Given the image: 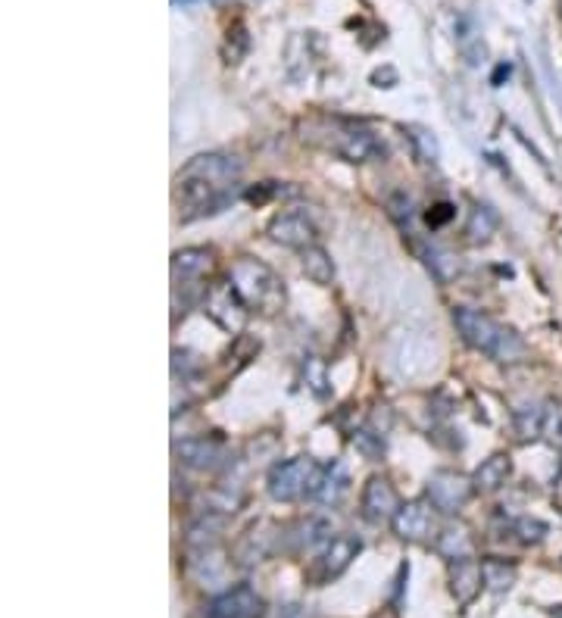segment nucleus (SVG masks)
I'll return each instance as SVG.
<instances>
[{
  "label": "nucleus",
  "mask_w": 562,
  "mask_h": 618,
  "mask_svg": "<svg viewBox=\"0 0 562 618\" xmlns=\"http://www.w3.org/2000/svg\"><path fill=\"white\" fill-rule=\"evenodd\" d=\"M475 494V484L472 478L466 475H459V472H450V469H441V472H434L428 478V503L444 512V515H453L463 509Z\"/></svg>",
  "instance_id": "nucleus-4"
},
{
  "label": "nucleus",
  "mask_w": 562,
  "mask_h": 618,
  "mask_svg": "<svg viewBox=\"0 0 562 618\" xmlns=\"http://www.w3.org/2000/svg\"><path fill=\"white\" fill-rule=\"evenodd\" d=\"M360 537H353V534H338L331 544L322 550V556L316 559L313 565V572L310 578L316 584H328V581H335L338 575H344L350 569V562L356 559V553H360Z\"/></svg>",
  "instance_id": "nucleus-6"
},
{
  "label": "nucleus",
  "mask_w": 562,
  "mask_h": 618,
  "mask_svg": "<svg viewBox=\"0 0 562 618\" xmlns=\"http://www.w3.org/2000/svg\"><path fill=\"white\" fill-rule=\"evenodd\" d=\"M344 494H347V472H344L341 462H335V466L322 469L319 484H316V491H313L310 500H316L322 506H338Z\"/></svg>",
  "instance_id": "nucleus-18"
},
{
  "label": "nucleus",
  "mask_w": 562,
  "mask_h": 618,
  "mask_svg": "<svg viewBox=\"0 0 562 618\" xmlns=\"http://www.w3.org/2000/svg\"><path fill=\"white\" fill-rule=\"evenodd\" d=\"M406 138H410L419 163H438L441 160V144H438V138H434L431 128H425V125H406Z\"/></svg>",
  "instance_id": "nucleus-26"
},
{
  "label": "nucleus",
  "mask_w": 562,
  "mask_h": 618,
  "mask_svg": "<svg viewBox=\"0 0 562 618\" xmlns=\"http://www.w3.org/2000/svg\"><path fill=\"white\" fill-rule=\"evenodd\" d=\"M481 575H484V587L494 590V594H506L509 587L516 584V565L506 559H481Z\"/></svg>",
  "instance_id": "nucleus-24"
},
{
  "label": "nucleus",
  "mask_w": 562,
  "mask_h": 618,
  "mask_svg": "<svg viewBox=\"0 0 562 618\" xmlns=\"http://www.w3.org/2000/svg\"><path fill=\"white\" fill-rule=\"evenodd\" d=\"M547 522H541V519H528V515H525V519H516L513 522V534H519L522 540H525V544H538V540H544L547 537Z\"/></svg>",
  "instance_id": "nucleus-29"
},
{
  "label": "nucleus",
  "mask_w": 562,
  "mask_h": 618,
  "mask_svg": "<svg viewBox=\"0 0 562 618\" xmlns=\"http://www.w3.org/2000/svg\"><path fill=\"white\" fill-rule=\"evenodd\" d=\"M278 194V188H275V182H266V185H257V188H250L244 197L250 200V203H266L269 197H275Z\"/></svg>",
  "instance_id": "nucleus-33"
},
{
  "label": "nucleus",
  "mask_w": 562,
  "mask_h": 618,
  "mask_svg": "<svg viewBox=\"0 0 562 618\" xmlns=\"http://www.w3.org/2000/svg\"><path fill=\"white\" fill-rule=\"evenodd\" d=\"M484 587V575H481V562L478 559H456L450 562V594L456 600V606H469Z\"/></svg>",
  "instance_id": "nucleus-13"
},
{
  "label": "nucleus",
  "mask_w": 562,
  "mask_h": 618,
  "mask_svg": "<svg viewBox=\"0 0 562 618\" xmlns=\"http://www.w3.org/2000/svg\"><path fill=\"white\" fill-rule=\"evenodd\" d=\"M541 437L553 447V450H562V403H550L544 409V428H541Z\"/></svg>",
  "instance_id": "nucleus-28"
},
{
  "label": "nucleus",
  "mask_w": 562,
  "mask_h": 618,
  "mask_svg": "<svg viewBox=\"0 0 562 618\" xmlns=\"http://www.w3.org/2000/svg\"><path fill=\"white\" fill-rule=\"evenodd\" d=\"M191 575H194L197 584H203V587L225 584V556H222L216 547L197 550V559L191 562Z\"/></svg>",
  "instance_id": "nucleus-21"
},
{
  "label": "nucleus",
  "mask_w": 562,
  "mask_h": 618,
  "mask_svg": "<svg viewBox=\"0 0 562 618\" xmlns=\"http://www.w3.org/2000/svg\"><path fill=\"white\" fill-rule=\"evenodd\" d=\"M372 82H375L378 88H394V85H397V72H394V69H378V72L372 75Z\"/></svg>",
  "instance_id": "nucleus-35"
},
{
  "label": "nucleus",
  "mask_w": 562,
  "mask_h": 618,
  "mask_svg": "<svg viewBox=\"0 0 562 618\" xmlns=\"http://www.w3.org/2000/svg\"><path fill=\"white\" fill-rule=\"evenodd\" d=\"M225 528V515L222 512H207L188 528V547L191 550H210L216 547V540Z\"/></svg>",
  "instance_id": "nucleus-22"
},
{
  "label": "nucleus",
  "mask_w": 562,
  "mask_h": 618,
  "mask_svg": "<svg viewBox=\"0 0 562 618\" xmlns=\"http://www.w3.org/2000/svg\"><path fill=\"white\" fill-rule=\"evenodd\" d=\"M497 231V213L491 210V206H475V210L469 213V222L463 228V235L469 244H484V241H491V235Z\"/></svg>",
  "instance_id": "nucleus-25"
},
{
  "label": "nucleus",
  "mask_w": 562,
  "mask_h": 618,
  "mask_svg": "<svg viewBox=\"0 0 562 618\" xmlns=\"http://www.w3.org/2000/svg\"><path fill=\"white\" fill-rule=\"evenodd\" d=\"M541 428H544V409L538 403H528V406L516 409L519 441H534V437H541Z\"/></svg>",
  "instance_id": "nucleus-27"
},
{
  "label": "nucleus",
  "mask_w": 562,
  "mask_h": 618,
  "mask_svg": "<svg viewBox=\"0 0 562 618\" xmlns=\"http://www.w3.org/2000/svg\"><path fill=\"white\" fill-rule=\"evenodd\" d=\"M241 160L238 157H228V153H200V157H194L182 175H191V178H203V182H210L222 191L232 188L238 178H241Z\"/></svg>",
  "instance_id": "nucleus-7"
},
{
  "label": "nucleus",
  "mask_w": 562,
  "mask_h": 618,
  "mask_svg": "<svg viewBox=\"0 0 562 618\" xmlns=\"http://www.w3.org/2000/svg\"><path fill=\"white\" fill-rule=\"evenodd\" d=\"M509 475H513V459H509V453H494L475 469L472 484H475V491L491 494V491H497V487H503L509 481Z\"/></svg>",
  "instance_id": "nucleus-16"
},
{
  "label": "nucleus",
  "mask_w": 562,
  "mask_h": 618,
  "mask_svg": "<svg viewBox=\"0 0 562 618\" xmlns=\"http://www.w3.org/2000/svg\"><path fill=\"white\" fill-rule=\"evenodd\" d=\"M203 306H207L210 319L228 334H238L244 328L247 316H250V306L244 303V297L238 294V288L232 285V281H222V285H216L207 294V303Z\"/></svg>",
  "instance_id": "nucleus-5"
},
{
  "label": "nucleus",
  "mask_w": 562,
  "mask_h": 618,
  "mask_svg": "<svg viewBox=\"0 0 562 618\" xmlns=\"http://www.w3.org/2000/svg\"><path fill=\"white\" fill-rule=\"evenodd\" d=\"M275 528L272 525H257V528H250L241 540H238V547H235V559L241 565H257L263 562L272 550H275Z\"/></svg>",
  "instance_id": "nucleus-14"
},
{
  "label": "nucleus",
  "mask_w": 562,
  "mask_h": 618,
  "mask_svg": "<svg viewBox=\"0 0 562 618\" xmlns=\"http://www.w3.org/2000/svg\"><path fill=\"white\" fill-rule=\"evenodd\" d=\"M269 238L281 247L306 250L310 244H316V225L303 213H278L269 222Z\"/></svg>",
  "instance_id": "nucleus-12"
},
{
  "label": "nucleus",
  "mask_w": 562,
  "mask_h": 618,
  "mask_svg": "<svg viewBox=\"0 0 562 618\" xmlns=\"http://www.w3.org/2000/svg\"><path fill=\"white\" fill-rule=\"evenodd\" d=\"M213 266V253L207 247H185L172 253V278L175 281H194L207 275Z\"/></svg>",
  "instance_id": "nucleus-15"
},
{
  "label": "nucleus",
  "mask_w": 562,
  "mask_h": 618,
  "mask_svg": "<svg viewBox=\"0 0 562 618\" xmlns=\"http://www.w3.org/2000/svg\"><path fill=\"white\" fill-rule=\"evenodd\" d=\"M319 475H322V469L310 456H294V459L278 462V466L269 472V481H266L269 497L278 500V503H294L300 497H313Z\"/></svg>",
  "instance_id": "nucleus-3"
},
{
  "label": "nucleus",
  "mask_w": 562,
  "mask_h": 618,
  "mask_svg": "<svg viewBox=\"0 0 562 618\" xmlns=\"http://www.w3.org/2000/svg\"><path fill=\"white\" fill-rule=\"evenodd\" d=\"M400 509V497L394 491V484L388 478H369V484L363 487V515L372 525H385L394 522V515Z\"/></svg>",
  "instance_id": "nucleus-11"
},
{
  "label": "nucleus",
  "mask_w": 562,
  "mask_h": 618,
  "mask_svg": "<svg viewBox=\"0 0 562 618\" xmlns=\"http://www.w3.org/2000/svg\"><path fill=\"white\" fill-rule=\"evenodd\" d=\"M438 553L450 562L456 559H469L475 553V540L466 525H450L438 534Z\"/></svg>",
  "instance_id": "nucleus-20"
},
{
  "label": "nucleus",
  "mask_w": 562,
  "mask_h": 618,
  "mask_svg": "<svg viewBox=\"0 0 562 618\" xmlns=\"http://www.w3.org/2000/svg\"><path fill=\"white\" fill-rule=\"evenodd\" d=\"M260 615H263V600L247 584L222 590L207 609V618H260Z\"/></svg>",
  "instance_id": "nucleus-9"
},
{
  "label": "nucleus",
  "mask_w": 562,
  "mask_h": 618,
  "mask_svg": "<svg viewBox=\"0 0 562 618\" xmlns=\"http://www.w3.org/2000/svg\"><path fill=\"white\" fill-rule=\"evenodd\" d=\"M335 150H338V157L347 160V163H366L378 153V141L369 132H360V128H356V132H344L338 138Z\"/></svg>",
  "instance_id": "nucleus-19"
},
{
  "label": "nucleus",
  "mask_w": 562,
  "mask_h": 618,
  "mask_svg": "<svg viewBox=\"0 0 562 618\" xmlns=\"http://www.w3.org/2000/svg\"><path fill=\"white\" fill-rule=\"evenodd\" d=\"M391 216L403 225V219H406V225H410V219H413V200L410 197H406V194H394L391 197Z\"/></svg>",
  "instance_id": "nucleus-30"
},
{
  "label": "nucleus",
  "mask_w": 562,
  "mask_h": 618,
  "mask_svg": "<svg viewBox=\"0 0 562 618\" xmlns=\"http://www.w3.org/2000/svg\"><path fill=\"white\" fill-rule=\"evenodd\" d=\"M453 203H434L431 210L425 213V219H428V225L431 228H441V225H447L450 219H453Z\"/></svg>",
  "instance_id": "nucleus-32"
},
{
  "label": "nucleus",
  "mask_w": 562,
  "mask_h": 618,
  "mask_svg": "<svg viewBox=\"0 0 562 618\" xmlns=\"http://www.w3.org/2000/svg\"><path fill=\"white\" fill-rule=\"evenodd\" d=\"M559 10H562V0H559Z\"/></svg>",
  "instance_id": "nucleus-37"
},
{
  "label": "nucleus",
  "mask_w": 562,
  "mask_h": 618,
  "mask_svg": "<svg viewBox=\"0 0 562 618\" xmlns=\"http://www.w3.org/2000/svg\"><path fill=\"white\" fill-rule=\"evenodd\" d=\"M272 618H316L313 612H306L303 606H278Z\"/></svg>",
  "instance_id": "nucleus-34"
},
{
  "label": "nucleus",
  "mask_w": 562,
  "mask_h": 618,
  "mask_svg": "<svg viewBox=\"0 0 562 618\" xmlns=\"http://www.w3.org/2000/svg\"><path fill=\"white\" fill-rule=\"evenodd\" d=\"M503 79H509V63H506V66H497V72H494V79H491V85H500Z\"/></svg>",
  "instance_id": "nucleus-36"
},
{
  "label": "nucleus",
  "mask_w": 562,
  "mask_h": 618,
  "mask_svg": "<svg viewBox=\"0 0 562 618\" xmlns=\"http://www.w3.org/2000/svg\"><path fill=\"white\" fill-rule=\"evenodd\" d=\"M300 266H303V275L319 288H328L331 281H335V263H331L328 250L319 244H310L306 250H300Z\"/></svg>",
  "instance_id": "nucleus-17"
},
{
  "label": "nucleus",
  "mask_w": 562,
  "mask_h": 618,
  "mask_svg": "<svg viewBox=\"0 0 562 618\" xmlns=\"http://www.w3.org/2000/svg\"><path fill=\"white\" fill-rule=\"evenodd\" d=\"M453 325L463 334V341L475 347L478 353L497 359V363H522L528 356V344L522 341V334L500 325L488 313L472 306H456L453 309Z\"/></svg>",
  "instance_id": "nucleus-1"
},
{
  "label": "nucleus",
  "mask_w": 562,
  "mask_h": 618,
  "mask_svg": "<svg viewBox=\"0 0 562 618\" xmlns=\"http://www.w3.org/2000/svg\"><path fill=\"white\" fill-rule=\"evenodd\" d=\"M175 456L182 459L188 469L216 472L225 462V444L219 437H185L182 444H175Z\"/></svg>",
  "instance_id": "nucleus-10"
},
{
  "label": "nucleus",
  "mask_w": 562,
  "mask_h": 618,
  "mask_svg": "<svg viewBox=\"0 0 562 618\" xmlns=\"http://www.w3.org/2000/svg\"><path fill=\"white\" fill-rule=\"evenodd\" d=\"M463 57L469 60V66H478L488 60V44L481 38H472V41H463Z\"/></svg>",
  "instance_id": "nucleus-31"
},
{
  "label": "nucleus",
  "mask_w": 562,
  "mask_h": 618,
  "mask_svg": "<svg viewBox=\"0 0 562 618\" xmlns=\"http://www.w3.org/2000/svg\"><path fill=\"white\" fill-rule=\"evenodd\" d=\"M228 281L238 288L244 303L250 309H257V313H263V316H275L278 309L285 306V281H281L260 260H250V256H244V260H238L232 266Z\"/></svg>",
  "instance_id": "nucleus-2"
},
{
  "label": "nucleus",
  "mask_w": 562,
  "mask_h": 618,
  "mask_svg": "<svg viewBox=\"0 0 562 618\" xmlns=\"http://www.w3.org/2000/svg\"><path fill=\"white\" fill-rule=\"evenodd\" d=\"M335 534V525H331V519H325V515H313V519L300 522L297 528V550H316V547H328L331 537Z\"/></svg>",
  "instance_id": "nucleus-23"
},
{
  "label": "nucleus",
  "mask_w": 562,
  "mask_h": 618,
  "mask_svg": "<svg viewBox=\"0 0 562 618\" xmlns=\"http://www.w3.org/2000/svg\"><path fill=\"white\" fill-rule=\"evenodd\" d=\"M394 534L400 540H410V544H425L434 534V506L425 500H410L400 503L394 522H391Z\"/></svg>",
  "instance_id": "nucleus-8"
}]
</instances>
